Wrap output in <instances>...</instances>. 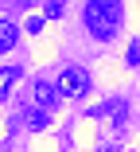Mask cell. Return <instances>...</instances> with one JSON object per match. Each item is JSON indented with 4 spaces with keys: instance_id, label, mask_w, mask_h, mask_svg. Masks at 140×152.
Wrapping results in <instances>:
<instances>
[{
    "instance_id": "obj_4",
    "label": "cell",
    "mask_w": 140,
    "mask_h": 152,
    "mask_svg": "<svg viewBox=\"0 0 140 152\" xmlns=\"http://www.w3.org/2000/svg\"><path fill=\"white\" fill-rule=\"evenodd\" d=\"M16 39H20V23H16V20H0V55L12 51Z\"/></svg>"
},
{
    "instance_id": "obj_8",
    "label": "cell",
    "mask_w": 140,
    "mask_h": 152,
    "mask_svg": "<svg viewBox=\"0 0 140 152\" xmlns=\"http://www.w3.org/2000/svg\"><path fill=\"white\" fill-rule=\"evenodd\" d=\"M43 20H47V16H31V20H27V31H39V27H43Z\"/></svg>"
},
{
    "instance_id": "obj_5",
    "label": "cell",
    "mask_w": 140,
    "mask_h": 152,
    "mask_svg": "<svg viewBox=\"0 0 140 152\" xmlns=\"http://www.w3.org/2000/svg\"><path fill=\"white\" fill-rule=\"evenodd\" d=\"M20 78H23V70H20V66H8V70H0V98H4V94H8V90H12Z\"/></svg>"
},
{
    "instance_id": "obj_1",
    "label": "cell",
    "mask_w": 140,
    "mask_h": 152,
    "mask_svg": "<svg viewBox=\"0 0 140 152\" xmlns=\"http://www.w3.org/2000/svg\"><path fill=\"white\" fill-rule=\"evenodd\" d=\"M121 20H125V4H121V0H90L86 12H82L86 31L94 39H101V43H109L121 31Z\"/></svg>"
},
{
    "instance_id": "obj_6",
    "label": "cell",
    "mask_w": 140,
    "mask_h": 152,
    "mask_svg": "<svg viewBox=\"0 0 140 152\" xmlns=\"http://www.w3.org/2000/svg\"><path fill=\"white\" fill-rule=\"evenodd\" d=\"M47 20H59L62 16V0H47V12H43Z\"/></svg>"
},
{
    "instance_id": "obj_2",
    "label": "cell",
    "mask_w": 140,
    "mask_h": 152,
    "mask_svg": "<svg viewBox=\"0 0 140 152\" xmlns=\"http://www.w3.org/2000/svg\"><path fill=\"white\" fill-rule=\"evenodd\" d=\"M90 90H94V82H90V70H86V66H66V70L59 74V94L70 98V102L86 98Z\"/></svg>"
},
{
    "instance_id": "obj_3",
    "label": "cell",
    "mask_w": 140,
    "mask_h": 152,
    "mask_svg": "<svg viewBox=\"0 0 140 152\" xmlns=\"http://www.w3.org/2000/svg\"><path fill=\"white\" fill-rule=\"evenodd\" d=\"M31 102L43 109V113H54V102H59V90L47 86V82H35L31 86Z\"/></svg>"
},
{
    "instance_id": "obj_7",
    "label": "cell",
    "mask_w": 140,
    "mask_h": 152,
    "mask_svg": "<svg viewBox=\"0 0 140 152\" xmlns=\"http://www.w3.org/2000/svg\"><path fill=\"white\" fill-rule=\"evenodd\" d=\"M136 63H140V43L132 39V47H128V66H136Z\"/></svg>"
}]
</instances>
